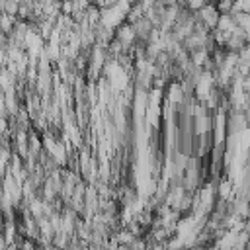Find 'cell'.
<instances>
[{
	"label": "cell",
	"mask_w": 250,
	"mask_h": 250,
	"mask_svg": "<svg viewBox=\"0 0 250 250\" xmlns=\"http://www.w3.org/2000/svg\"><path fill=\"white\" fill-rule=\"evenodd\" d=\"M232 20H234V23H236L246 35H250V14H248V12H234V14H232Z\"/></svg>",
	"instance_id": "obj_1"
}]
</instances>
